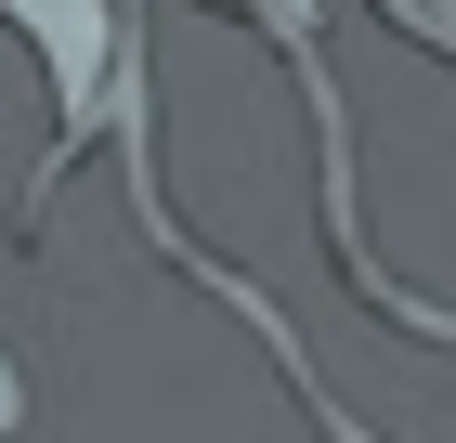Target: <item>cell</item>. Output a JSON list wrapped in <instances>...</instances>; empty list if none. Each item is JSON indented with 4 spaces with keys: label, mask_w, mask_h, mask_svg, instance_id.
<instances>
[{
    "label": "cell",
    "mask_w": 456,
    "mask_h": 443,
    "mask_svg": "<svg viewBox=\"0 0 456 443\" xmlns=\"http://www.w3.org/2000/svg\"><path fill=\"white\" fill-rule=\"evenodd\" d=\"M39 27V53H53V92L66 104H92V78H105V53H118V13L105 0H13Z\"/></svg>",
    "instance_id": "obj_1"
},
{
    "label": "cell",
    "mask_w": 456,
    "mask_h": 443,
    "mask_svg": "<svg viewBox=\"0 0 456 443\" xmlns=\"http://www.w3.org/2000/svg\"><path fill=\"white\" fill-rule=\"evenodd\" d=\"M379 13H391V27H418V39H444V53H456V0H379Z\"/></svg>",
    "instance_id": "obj_2"
}]
</instances>
